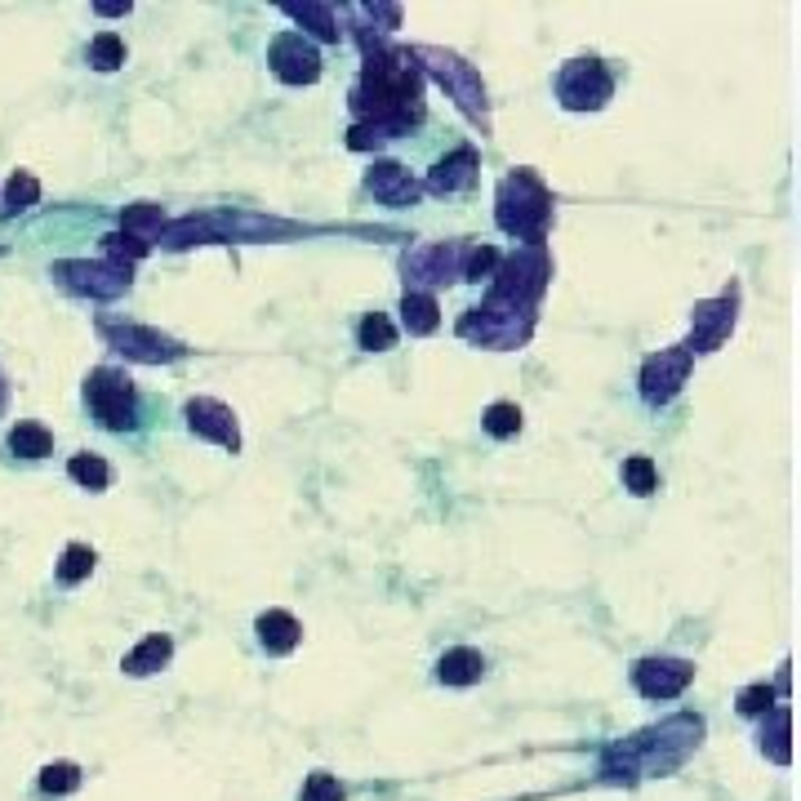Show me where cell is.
Segmentation results:
<instances>
[{"label":"cell","mask_w":801,"mask_h":801,"mask_svg":"<svg viewBox=\"0 0 801 801\" xmlns=\"http://www.w3.org/2000/svg\"><path fill=\"white\" fill-rule=\"evenodd\" d=\"M357 41L366 50V63H361V80L353 85L357 126L348 134V148L366 152L423 126V72L414 67L405 50H388L383 41L366 32H357Z\"/></svg>","instance_id":"cell-1"},{"label":"cell","mask_w":801,"mask_h":801,"mask_svg":"<svg viewBox=\"0 0 801 801\" xmlns=\"http://www.w3.org/2000/svg\"><path fill=\"white\" fill-rule=\"evenodd\" d=\"M704 739V717L676 713L659 726H646L602 753V775L606 779H637V775H668L691 757Z\"/></svg>","instance_id":"cell-2"},{"label":"cell","mask_w":801,"mask_h":801,"mask_svg":"<svg viewBox=\"0 0 801 801\" xmlns=\"http://www.w3.org/2000/svg\"><path fill=\"white\" fill-rule=\"evenodd\" d=\"M495 223H499V232H508L526 246H543L548 227H552V192L543 187V178L534 170H517L499 183Z\"/></svg>","instance_id":"cell-3"},{"label":"cell","mask_w":801,"mask_h":801,"mask_svg":"<svg viewBox=\"0 0 801 801\" xmlns=\"http://www.w3.org/2000/svg\"><path fill=\"white\" fill-rule=\"evenodd\" d=\"M405 54L414 58V67H419L423 76H432L454 102H459V111H464V117H468L481 134H490V102H486L481 72H477L473 63H464L459 54H450V50H441V45H414V50H405Z\"/></svg>","instance_id":"cell-4"},{"label":"cell","mask_w":801,"mask_h":801,"mask_svg":"<svg viewBox=\"0 0 801 801\" xmlns=\"http://www.w3.org/2000/svg\"><path fill=\"white\" fill-rule=\"evenodd\" d=\"M464 343L473 348H490V353H517L530 343L534 334V307H517V303H504V299H490L481 307H468L454 325Z\"/></svg>","instance_id":"cell-5"},{"label":"cell","mask_w":801,"mask_h":801,"mask_svg":"<svg viewBox=\"0 0 801 801\" xmlns=\"http://www.w3.org/2000/svg\"><path fill=\"white\" fill-rule=\"evenodd\" d=\"M552 285V259L543 246H521L517 255L499 259L495 277H490V299L517 303V307H539V299Z\"/></svg>","instance_id":"cell-6"},{"label":"cell","mask_w":801,"mask_h":801,"mask_svg":"<svg viewBox=\"0 0 801 801\" xmlns=\"http://www.w3.org/2000/svg\"><path fill=\"white\" fill-rule=\"evenodd\" d=\"M98 334L107 348H117L126 361H139V366H170V361H183L187 348L178 338L152 329V325H134V321H111V316H98Z\"/></svg>","instance_id":"cell-7"},{"label":"cell","mask_w":801,"mask_h":801,"mask_svg":"<svg viewBox=\"0 0 801 801\" xmlns=\"http://www.w3.org/2000/svg\"><path fill=\"white\" fill-rule=\"evenodd\" d=\"M468 250L464 241H423L414 250H405L401 259V272H405V290H419V294H432L450 281H464V263H468Z\"/></svg>","instance_id":"cell-8"},{"label":"cell","mask_w":801,"mask_h":801,"mask_svg":"<svg viewBox=\"0 0 801 801\" xmlns=\"http://www.w3.org/2000/svg\"><path fill=\"white\" fill-rule=\"evenodd\" d=\"M85 401H89L94 419H98L107 432H130V427L139 423L134 383H130V375L111 370V366H98V370L85 379Z\"/></svg>","instance_id":"cell-9"},{"label":"cell","mask_w":801,"mask_h":801,"mask_svg":"<svg viewBox=\"0 0 801 801\" xmlns=\"http://www.w3.org/2000/svg\"><path fill=\"white\" fill-rule=\"evenodd\" d=\"M50 277L67 290V294H76V299H98V303H107V299H121L130 285H134V268H121V263H107V259H63V263H54L50 268Z\"/></svg>","instance_id":"cell-10"},{"label":"cell","mask_w":801,"mask_h":801,"mask_svg":"<svg viewBox=\"0 0 801 801\" xmlns=\"http://www.w3.org/2000/svg\"><path fill=\"white\" fill-rule=\"evenodd\" d=\"M556 98L565 111H602L615 98V76L602 58H570L556 72Z\"/></svg>","instance_id":"cell-11"},{"label":"cell","mask_w":801,"mask_h":801,"mask_svg":"<svg viewBox=\"0 0 801 801\" xmlns=\"http://www.w3.org/2000/svg\"><path fill=\"white\" fill-rule=\"evenodd\" d=\"M691 366H695V353L685 343H672V348H659L654 357L641 361V397L646 405H668L676 401V392L691 379Z\"/></svg>","instance_id":"cell-12"},{"label":"cell","mask_w":801,"mask_h":801,"mask_svg":"<svg viewBox=\"0 0 801 801\" xmlns=\"http://www.w3.org/2000/svg\"><path fill=\"white\" fill-rule=\"evenodd\" d=\"M735 316H739V290L735 285L726 294H717V299L695 303V312H691V338H685V348H691V353L722 348V343L730 338V329H735Z\"/></svg>","instance_id":"cell-13"},{"label":"cell","mask_w":801,"mask_h":801,"mask_svg":"<svg viewBox=\"0 0 801 801\" xmlns=\"http://www.w3.org/2000/svg\"><path fill=\"white\" fill-rule=\"evenodd\" d=\"M695 681V663L691 659H668V654H650L632 663V685L646 700H676L685 685Z\"/></svg>","instance_id":"cell-14"},{"label":"cell","mask_w":801,"mask_h":801,"mask_svg":"<svg viewBox=\"0 0 801 801\" xmlns=\"http://www.w3.org/2000/svg\"><path fill=\"white\" fill-rule=\"evenodd\" d=\"M268 63H272L277 80H285V85H312V80H321V54H316V45L303 32H281L272 41V50H268Z\"/></svg>","instance_id":"cell-15"},{"label":"cell","mask_w":801,"mask_h":801,"mask_svg":"<svg viewBox=\"0 0 801 801\" xmlns=\"http://www.w3.org/2000/svg\"><path fill=\"white\" fill-rule=\"evenodd\" d=\"M183 419H187V427L196 432V436H205V441H214V445H223V450H241V427H237V414L227 410L223 401H214V397H192L187 405H183Z\"/></svg>","instance_id":"cell-16"},{"label":"cell","mask_w":801,"mask_h":801,"mask_svg":"<svg viewBox=\"0 0 801 801\" xmlns=\"http://www.w3.org/2000/svg\"><path fill=\"white\" fill-rule=\"evenodd\" d=\"M366 187H370L383 205H397V209L419 205V196H423V183H419L401 161H375V165L366 170Z\"/></svg>","instance_id":"cell-17"},{"label":"cell","mask_w":801,"mask_h":801,"mask_svg":"<svg viewBox=\"0 0 801 801\" xmlns=\"http://www.w3.org/2000/svg\"><path fill=\"white\" fill-rule=\"evenodd\" d=\"M477 152L473 148H454V152H445L436 165H432V174H427V192H436V196H445V192H464V187H473L477 183Z\"/></svg>","instance_id":"cell-18"},{"label":"cell","mask_w":801,"mask_h":801,"mask_svg":"<svg viewBox=\"0 0 801 801\" xmlns=\"http://www.w3.org/2000/svg\"><path fill=\"white\" fill-rule=\"evenodd\" d=\"M486 676V654L473 646H454L436 659V681L441 685H477Z\"/></svg>","instance_id":"cell-19"},{"label":"cell","mask_w":801,"mask_h":801,"mask_svg":"<svg viewBox=\"0 0 801 801\" xmlns=\"http://www.w3.org/2000/svg\"><path fill=\"white\" fill-rule=\"evenodd\" d=\"M255 628H259V646H263L268 654H290V650H299V641H303V624H299L290 610H263Z\"/></svg>","instance_id":"cell-20"},{"label":"cell","mask_w":801,"mask_h":801,"mask_svg":"<svg viewBox=\"0 0 801 801\" xmlns=\"http://www.w3.org/2000/svg\"><path fill=\"white\" fill-rule=\"evenodd\" d=\"M281 14H290L294 23H303V28H307L316 41H325V45H334L338 32H343V28H338V10L325 6V0H303V6H294V0H290V6H281Z\"/></svg>","instance_id":"cell-21"},{"label":"cell","mask_w":801,"mask_h":801,"mask_svg":"<svg viewBox=\"0 0 801 801\" xmlns=\"http://www.w3.org/2000/svg\"><path fill=\"white\" fill-rule=\"evenodd\" d=\"M170 654H174V641L165 637V632H152V637H143L130 654H126V672L130 676H152V672H161L165 663H170Z\"/></svg>","instance_id":"cell-22"},{"label":"cell","mask_w":801,"mask_h":801,"mask_svg":"<svg viewBox=\"0 0 801 801\" xmlns=\"http://www.w3.org/2000/svg\"><path fill=\"white\" fill-rule=\"evenodd\" d=\"M401 321L410 334H432L441 325V307H436V294H419V290H405L401 299Z\"/></svg>","instance_id":"cell-23"},{"label":"cell","mask_w":801,"mask_h":801,"mask_svg":"<svg viewBox=\"0 0 801 801\" xmlns=\"http://www.w3.org/2000/svg\"><path fill=\"white\" fill-rule=\"evenodd\" d=\"M121 232H130V237H139V241L161 237V232H165V209L152 205V201L126 205V214H121Z\"/></svg>","instance_id":"cell-24"},{"label":"cell","mask_w":801,"mask_h":801,"mask_svg":"<svg viewBox=\"0 0 801 801\" xmlns=\"http://www.w3.org/2000/svg\"><path fill=\"white\" fill-rule=\"evenodd\" d=\"M10 450L19 454V459H45V454L54 450V436H50V427L45 423H19L14 432H10Z\"/></svg>","instance_id":"cell-25"},{"label":"cell","mask_w":801,"mask_h":801,"mask_svg":"<svg viewBox=\"0 0 801 801\" xmlns=\"http://www.w3.org/2000/svg\"><path fill=\"white\" fill-rule=\"evenodd\" d=\"M102 255H107V263L134 268L139 259L152 255V241H139V237H130V232H107V237H102Z\"/></svg>","instance_id":"cell-26"},{"label":"cell","mask_w":801,"mask_h":801,"mask_svg":"<svg viewBox=\"0 0 801 801\" xmlns=\"http://www.w3.org/2000/svg\"><path fill=\"white\" fill-rule=\"evenodd\" d=\"M67 477L76 486H85V490H107L111 486V468H107V459H98V454H72Z\"/></svg>","instance_id":"cell-27"},{"label":"cell","mask_w":801,"mask_h":801,"mask_svg":"<svg viewBox=\"0 0 801 801\" xmlns=\"http://www.w3.org/2000/svg\"><path fill=\"white\" fill-rule=\"evenodd\" d=\"M357 343L366 353H388L392 343H397V325L383 316V312H370V316H361V325H357Z\"/></svg>","instance_id":"cell-28"},{"label":"cell","mask_w":801,"mask_h":801,"mask_svg":"<svg viewBox=\"0 0 801 801\" xmlns=\"http://www.w3.org/2000/svg\"><path fill=\"white\" fill-rule=\"evenodd\" d=\"M94 548L89 543H67L63 548V561H58V580L63 584H80V580H89L94 575Z\"/></svg>","instance_id":"cell-29"},{"label":"cell","mask_w":801,"mask_h":801,"mask_svg":"<svg viewBox=\"0 0 801 801\" xmlns=\"http://www.w3.org/2000/svg\"><path fill=\"white\" fill-rule=\"evenodd\" d=\"M624 486L632 495H641V499L659 490V468H654L650 454H632V459H624Z\"/></svg>","instance_id":"cell-30"},{"label":"cell","mask_w":801,"mask_h":801,"mask_svg":"<svg viewBox=\"0 0 801 801\" xmlns=\"http://www.w3.org/2000/svg\"><path fill=\"white\" fill-rule=\"evenodd\" d=\"M36 201H41V183H36V174L19 170V174L6 183V218H14V214H23V209H32Z\"/></svg>","instance_id":"cell-31"},{"label":"cell","mask_w":801,"mask_h":801,"mask_svg":"<svg viewBox=\"0 0 801 801\" xmlns=\"http://www.w3.org/2000/svg\"><path fill=\"white\" fill-rule=\"evenodd\" d=\"M89 63H94L98 72H117V67L126 63V41H121L117 32H98V36L89 41Z\"/></svg>","instance_id":"cell-32"},{"label":"cell","mask_w":801,"mask_h":801,"mask_svg":"<svg viewBox=\"0 0 801 801\" xmlns=\"http://www.w3.org/2000/svg\"><path fill=\"white\" fill-rule=\"evenodd\" d=\"M76 788H80V766H76V761H50V766L41 770V792L67 797V792H76Z\"/></svg>","instance_id":"cell-33"},{"label":"cell","mask_w":801,"mask_h":801,"mask_svg":"<svg viewBox=\"0 0 801 801\" xmlns=\"http://www.w3.org/2000/svg\"><path fill=\"white\" fill-rule=\"evenodd\" d=\"M481 427L490 432V436H499V441H508V436H517L521 432V410L512 405V401H495L490 410H486V419H481Z\"/></svg>","instance_id":"cell-34"},{"label":"cell","mask_w":801,"mask_h":801,"mask_svg":"<svg viewBox=\"0 0 801 801\" xmlns=\"http://www.w3.org/2000/svg\"><path fill=\"white\" fill-rule=\"evenodd\" d=\"M766 744H770V757H775L779 766H788L792 753H788V708H783V704L770 708V735H761V748H766Z\"/></svg>","instance_id":"cell-35"},{"label":"cell","mask_w":801,"mask_h":801,"mask_svg":"<svg viewBox=\"0 0 801 801\" xmlns=\"http://www.w3.org/2000/svg\"><path fill=\"white\" fill-rule=\"evenodd\" d=\"M499 259H504V255H499L495 246H473V250H468V263H464V281H477V285L490 281L495 268H499Z\"/></svg>","instance_id":"cell-36"},{"label":"cell","mask_w":801,"mask_h":801,"mask_svg":"<svg viewBox=\"0 0 801 801\" xmlns=\"http://www.w3.org/2000/svg\"><path fill=\"white\" fill-rule=\"evenodd\" d=\"M303 801H343V783H338L334 775L316 770V775H307V783H303Z\"/></svg>","instance_id":"cell-37"},{"label":"cell","mask_w":801,"mask_h":801,"mask_svg":"<svg viewBox=\"0 0 801 801\" xmlns=\"http://www.w3.org/2000/svg\"><path fill=\"white\" fill-rule=\"evenodd\" d=\"M775 708V691L770 685H748V691H739V713L744 717H766Z\"/></svg>","instance_id":"cell-38"},{"label":"cell","mask_w":801,"mask_h":801,"mask_svg":"<svg viewBox=\"0 0 801 801\" xmlns=\"http://www.w3.org/2000/svg\"><path fill=\"white\" fill-rule=\"evenodd\" d=\"M94 14H102V19H121V14H130V0H98Z\"/></svg>","instance_id":"cell-39"},{"label":"cell","mask_w":801,"mask_h":801,"mask_svg":"<svg viewBox=\"0 0 801 801\" xmlns=\"http://www.w3.org/2000/svg\"><path fill=\"white\" fill-rule=\"evenodd\" d=\"M0 410H6V379H0Z\"/></svg>","instance_id":"cell-40"}]
</instances>
